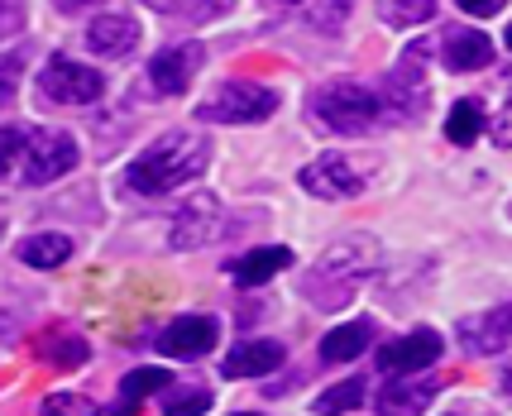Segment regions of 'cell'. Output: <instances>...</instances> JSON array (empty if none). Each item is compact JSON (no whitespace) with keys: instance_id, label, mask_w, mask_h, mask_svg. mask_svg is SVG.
<instances>
[{"instance_id":"1f68e13d","label":"cell","mask_w":512,"mask_h":416,"mask_svg":"<svg viewBox=\"0 0 512 416\" xmlns=\"http://www.w3.org/2000/svg\"><path fill=\"white\" fill-rule=\"evenodd\" d=\"M24 29V0H0V39Z\"/></svg>"},{"instance_id":"60d3db41","label":"cell","mask_w":512,"mask_h":416,"mask_svg":"<svg viewBox=\"0 0 512 416\" xmlns=\"http://www.w3.org/2000/svg\"><path fill=\"white\" fill-rule=\"evenodd\" d=\"M283 5H292V0H283Z\"/></svg>"},{"instance_id":"d6a6232c","label":"cell","mask_w":512,"mask_h":416,"mask_svg":"<svg viewBox=\"0 0 512 416\" xmlns=\"http://www.w3.org/2000/svg\"><path fill=\"white\" fill-rule=\"evenodd\" d=\"M455 5H460L465 15H474V20H489V15H498L508 0H455Z\"/></svg>"},{"instance_id":"ffe728a7","label":"cell","mask_w":512,"mask_h":416,"mask_svg":"<svg viewBox=\"0 0 512 416\" xmlns=\"http://www.w3.org/2000/svg\"><path fill=\"white\" fill-rule=\"evenodd\" d=\"M34 354L44 359V364H53V369H77V364H87L91 345L77 335V330H48L44 340H34Z\"/></svg>"},{"instance_id":"f1b7e54d","label":"cell","mask_w":512,"mask_h":416,"mask_svg":"<svg viewBox=\"0 0 512 416\" xmlns=\"http://www.w3.org/2000/svg\"><path fill=\"white\" fill-rule=\"evenodd\" d=\"M39 416H101L96 412V402L82 393H48L39 402Z\"/></svg>"},{"instance_id":"52a82bcc","label":"cell","mask_w":512,"mask_h":416,"mask_svg":"<svg viewBox=\"0 0 512 416\" xmlns=\"http://www.w3.org/2000/svg\"><path fill=\"white\" fill-rule=\"evenodd\" d=\"M39 91L48 101H58V106H91V101H101L106 77L96 67L67 58V53H53L44 63V72H39Z\"/></svg>"},{"instance_id":"9a60e30c","label":"cell","mask_w":512,"mask_h":416,"mask_svg":"<svg viewBox=\"0 0 512 416\" xmlns=\"http://www.w3.org/2000/svg\"><path fill=\"white\" fill-rule=\"evenodd\" d=\"M460 340H465L469 354H498L512 340V302L484 311V316H465L460 321Z\"/></svg>"},{"instance_id":"ba28073f","label":"cell","mask_w":512,"mask_h":416,"mask_svg":"<svg viewBox=\"0 0 512 416\" xmlns=\"http://www.w3.org/2000/svg\"><path fill=\"white\" fill-rule=\"evenodd\" d=\"M302 192H312V197L321 201H355L364 187H369V173L364 168H355V158L350 154H321L316 163H307L302 168Z\"/></svg>"},{"instance_id":"74e56055","label":"cell","mask_w":512,"mask_h":416,"mask_svg":"<svg viewBox=\"0 0 512 416\" xmlns=\"http://www.w3.org/2000/svg\"><path fill=\"white\" fill-rule=\"evenodd\" d=\"M508 48H512V24H508Z\"/></svg>"},{"instance_id":"44dd1931","label":"cell","mask_w":512,"mask_h":416,"mask_svg":"<svg viewBox=\"0 0 512 416\" xmlns=\"http://www.w3.org/2000/svg\"><path fill=\"white\" fill-rule=\"evenodd\" d=\"M20 263L24 268H58V263L72 259V240L67 235H29V240H20Z\"/></svg>"},{"instance_id":"6da1fadb","label":"cell","mask_w":512,"mask_h":416,"mask_svg":"<svg viewBox=\"0 0 512 416\" xmlns=\"http://www.w3.org/2000/svg\"><path fill=\"white\" fill-rule=\"evenodd\" d=\"M206 163H211V144L197 130H168L125 168V187L134 197H163L173 187L197 182Z\"/></svg>"},{"instance_id":"f35d334b","label":"cell","mask_w":512,"mask_h":416,"mask_svg":"<svg viewBox=\"0 0 512 416\" xmlns=\"http://www.w3.org/2000/svg\"><path fill=\"white\" fill-rule=\"evenodd\" d=\"M0 230H5V211H0Z\"/></svg>"},{"instance_id":"83f0119b","label":"cell","mask_w":512,"mask_h":416,"mask_svg":"<svg viewBox=\"0 0 512 416\" xmlns=\"http://www.w3.org/2000/svg\"><path fill=\"white\" fill-rule=\"evenodd\" d=\"M379 15H383V24H393V29H412V24H422L436 15V0H379Z\"/></svg>"},{"instance_id":"484cf974","label":"cell","mask_w":512,"mask_h":416,"mask_svg":"<svg viewBox=\"0 0 512 416\" xmlns=\"http://www.w3.org/2000/svg\"><path fill=\"white\" fill-rule=\"evenodd\" d=\"M479 134H484V106L479 101H455L446 120V139L450 144H474Z\"/></svg>"},{"instance_id":"ac0fdd59","label":"cell","mask_w":512,"mask_h":416,"mask_svg":"<svg viewBox=\"0 0 512 416\" xmlns=\"http://www.w3.org/2000/svg\"><path fill=\"white\" fill-rule=\"evenodd\" d=\"M288 263H292V249L268 244V249H249V254H240V259L230 263V278H235L240 287H264L268 278H278Z\"/></svg>"},{"instance_id":"e0dca14e","label":"cell","mask_w":512,"mask_h":416,"mask_svg":"<svg viewBox=\"0 0 512 416\" xmlns=\"http://www.w3.org/2000/svg\"><path fill=\"white\" fill-rule=\"evenodd\" d=\"M441 58H446L450 72H479V67L493 63V44L479 29H450L446 44H441Z\"/></svg>"},{"instance_id":"836d02e7","label":"cell","mask_w":512,"mask_h":416,"mask_svg":"<svg viewBox=\"0 0 512 416\" xmlns=\"http://www.w3.org/2000/svg\"><path fill=\"white\" fill-rule=\"evenodd\" d=\"M91 5H101V0H53V10H63V15H82Z\"/></svg>"},{"instance_id":"d4e9b609","label":"cell","mask_w":512,"mask_h":416,"mask_svg":"<svg viewBox=\"0 0 512 416\" xmlns=\"http://www.w3.org/2000/svg\"><path fill=\"white\" fill-rule=\"evenodd\" d=\"M211 407V393L197 383H168L163 388V416H201Z\"/></svg>"},{"instance_id":"ab89813d","label":"cell","mask_w":512,"mask_h":416,"mask_svg":"<svg viewBox=\"0 0 512 416\" xmlns=\"http://www.w3.org/2000/svg\"><path fill=\"white\" fill-rule=\"evenodd\" d=\"M240 416H254V412H240Z\"/></svg>"},{"instance_id":"7402d4cb","label":"cell","mask_w":512,"mask_h":416,"mask_svg":"<svg viewBox=\"0 0 512 416\" xmlns=\"http://www.w3.org/2000/svg\"><path fill=\"white\" fill-rule=\"evenodd\" d=\"M154 15H168V20H182V24H206L230 10V0H144Z\"/></svg>"},{"instance_id":"7c38bea8","label":"cell","mask_w":512,"mask_h":416,"mask_svg":"<svg viewBox=\"0 0 512 416\" xmlns=\"http://www.w3.org/2000/svg\"><path fill=\"white\" fill-rule=\"evenodd\" d=\"M216 340H221L216 316H178V321H168V326L158 330L154 345L168 359H201V354L216 350Z\"/></svg>"},{"instance_id":"4fadbf2b","label":"cell","mask_w":512,"mask_h":416,"mask_svg":"<svg viewBox=\"0 0 512 416\" xmlns=\"http://www.w3.org/2000/svg\"><path fill=\"white\" fill-rule=\"evenodd\" d=\"M441 393V378H417V373H402L388 378L379 388V412L383 416H417L431 407V397Z\"/></svg>"},{"instance_id":"9c48e42d","label":"cell","mask_w":512,"mask_h":416,"mask_svg":"<svg viewBox=\"0 0 512 416\" xmlns=\"http://www.w3.org/2000/svg\"><path fill=\"white\" fill-rule=\"evenodd\" d=\"M221 235H225L221 201L211 197V192H192V197L178 206V216H173V235H168V244H173V249H201V244L221 240Z\"/></svg>"},{"instance_id":"cb8c5ba5","label":"cell","mask_w":512,"mask_h":416,"mask_svg":"<svg viewBox=\"0 0 512 416\" xmlns=\"http://www.w3.org/2000/svg\"><path fill=\"white\" fill-rule=\"evenodd\" d=\"M24 139H29V125H0V182H15L20 187Z\"/></svg>"},{"instance_id":"8992f818","label":"cell","mask_w":512,"mask_h":416,"mask_svg":"<svg viewBox=\"0 0 512 416\" xmlns=\"http://www.w3.org/2000/svg\"><path fill=\"white\" fill-rule=\"evenodd\" d=\"M77 168V139L67 130H29L24 139V168H20V187H44V182H58L63 173Z\"/></svg>"},{"instance_id":"8fae6325","label":"cell","mask_w":512,"mask_h":416,"mask_svg":"<svg viewBox=\"0 0 512 416\" xmlns=\"http://www.w3.org/2000/svg\"><path fill=\"white\" fill-rule=\"evenodd\" d=\"M441 350H446V340H441L436 330L422 326V330H412V335H402V340L379 345V369L393 373V378H402V373H422L441 359Z\"/></svg>"},{"instance_id":"30bf717a","label":"cell","mask_w":512,"mask_h":416,"mask_svg":"<svg viewBox=\"0 0 512 416\" xmlns=\"http://www.w3.org/2000/svg\"><path fill=\"white\" fill-rule=\"evenodd\" d=\"M201 63H206V48L197 39L163 48V53H154V63H149V87L158 96H182V91L192 87V77L201 72Z\"/></svg>"},{"instance_id":"8d00e7d4","label":"cell","mask_w":512,"mask_h":416,"mask_svg":"<svg viewBox=\"0 0 512 416\" xmlns=\"http://www.w3.org/2000/svg\"><path fill=\"white\" fill-rule=\"evenodd\" d=\"M450 416H484V412H450Z\"/></svg>"},{"instance_id":"5bb4252c","label":"cell","mask_w":512,"mask_h":416,"mask_svg":"<svg viewBox=\"0 0 512 416\" xmlns=\"http://www.w3.org/2000/svg\"><path fill=\"white\" fill-rule=\"evenodd\" d=\"M283 359H288L283 340H240L235 350L225 354L221 378H264V373H273Z\"/></svg>"},{"instance_id":"4dcf8cb0","label":"cell","mask_w":512,"mask_h":416,"mask_svg":"<svg viewBox=\"0 0 512 416\" xmlns=\"http://www.w3.org/2000/svg\"><path fill=\"white\" fill-rule=\"evenodd\" d=\"M20 72H24V63L15 58V53H5V58H0V106H10V101H15V91H20Z\"/></svg>"},{"instance_id":"277c9868","label":"cell","mask_w":512,"mask_h":416,"mask_svg":"<svg viewBox=\"0 0 512 416\" xmlns=\"http://www.w3.org/2000/svg\"><path fill=\"white\" fill-rule=\"evenodd\" d=\"M278 110V91L259 87V82H221V87H211L201 96L197 115L201 120H211V125H259Z\"/></svg>"},{"instance_id":"2e32d148","label":"cell","mask_w":512,"mask_h":416,"mask_svg":"<svg viewBox=\"0 0 512 416\" xmlns=\"http://www.w3.org/2000/svg\"><path fill=\"white\" fill-rule=\"evenodd\" d=\"M87 48L91 53H101V58H125V53L139 48V24H134L130 15H120V10L96 15L91 29H87Z\"/></svg>"},{"instance_id":"d6986e66","label":"cell","mask_w":512,"mask_h":416,"mask_svg":"<svg viewBox=\"0 0 512 416\" xmlns=\"http://www.w3.org/2000/svg\"><path fill=\"white\" fill-rule=\"evenodd\" d=\"M369 340H374V321H350V326H335L326 340H321V359L326 364H350L359 354L369 350Z\"/></svg>"},{"instance_id":"7a4b0ae2","label":"cell","mask_w":512,"mask_h":416,"mask_svg":"<svg viewBox=\"0 0 512 416\" xmlns=\"http://www.w3.org/2000/svg\"><path fill=\"white\" fill-rule=\"evenodd\" d=\"M374 268H379V240L374 235H340L302 273V292H307V302L316 311H340Z\"/></svg>"},{"instance_id":"e575fe53","label":"cell","mask_w":512,"mask_h":416,"mask_svg":"<svg viewBox=\"0 0 512 416\" xmlns=\"http://www.w3.org/2000/svg\"><path fill=\"white\" fill-rule=\"evenodd\" d=\"M15 335V316L10 311H0V340H10Z\"/></svg>"},{"instance_id":"603a6c76","label":"cell","mask_w":512,"mask_h":416,"mask_svg":"<svg viewBox=\"0 0 512 416\" xmlns=\"http://www.w3.org/2000/svg\"><path fill=\"white\" fill-rule=\"evenodd\" d=\"M369 397V388H364V378H345V383H335V388H326V393L312 402L316 416H340V412H355L359 402Z\"/></svg>"},{"instance_id":"d590c367","label":"cell","mask_w":512,"mask_h":416,"mask_svg":"<svg viewBox=\"0 0 512 416\" xmlns=\"http://www.w3.org/2000/svg\"><path fill=\"white\" fill-rule=\"evenodd\" d=\"M503 383H508V388H512V364H508V369H503Z\"/></svg>"},{"instance_id":"f546056e","label":"cell","mask_w":512,"mask_h":416,"mask_svg":"<svg viewBox=\"0 0 512 416\" xmlns=\"http://www.w3.org/2000/svg\"><path fill=\"white\" fill-rule=\"evenodd\" d=\"M350 5H355V0H321V5H312V10H307V20H312L316 29L335 34V29L345 24V15H350Z\"/></svg>"},{"instance_id":"4316f807","label":"cell","mask_w":512,"mask_h":416,"mask_svg":"<svg viewBox=\"0 0 512 416\" xmlns=\"http://www.w3.org/2000/svg\"><path fill=\"white\" fill-rule=\"evenodd\" d=\"M163 388H168V373L163 369H134L130 378H125V388H120V412H134L144 397L163 393Z\"/></svg>"},{"instance_id":"3957f363","label":"cell","mask_w":512,"mask_h":416,"mask_svg":"<svg viewBox=\"0 0 512 416\" xmlns=\"http://www.w3.org/2000/svg\"><path fill=\"white\" fill-rule=\"evenodd\" d=\"M312 115L316 125H326L335 134H369L383 120L374 87H359V82H326V87H316Z\"/></svg>"},{"instance_id":"5b68a950","label":"cell","mask_w":512,"mask_h":416,"mask_svg":"<svg viewBox=\"0 0 512 416\" xmlns=\"http://www.w3.org/2000/svg\"><path fill=\"white\" fill-rule=\"evenodd\" d=\"M422 58H426V44L407 48V58H402L388 77L379 82V115L383 120H398V125H407V120H422V106H426V82H422Z\"/></svg>"}]
</instances>
